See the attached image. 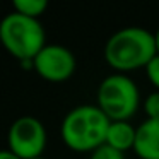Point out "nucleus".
<instances>
[{
	"label": "nucleus",
	"instance_id": "1",
	"mask_svg": "<svg viewBox=\"0 0 159 159\" xmlns=\"http://www.w3.org/2000/svg\"><path fill=\"white\" fill-rule=\"evenodd\" d=\"M156 55V34L139 26L116 31L104 46V58L116 74H127L142 67L145 69Z\"/></svg>",
	"mask_w": 159,
	"mask_h": 159
},
{
	"label": "nucleus",
	"instance_id": "2",
	"mask_svg": "<svg viewBox=\"0 0 159 159\" xmlns=\"http://www.w3.org/2000/svg\"><path fill=\"white\" fill-rule=\"evenodd\" d=\"M111 120L98 104L75 106L62 121V139L75 152H93L106 142Z\"/></svg>",
	"mask_w": 159,
	"mask_h": 159
},
{
	"label": "nucleus",
	"instance_id": "3",
	"mask_svg": "<svg viewBox=\"0 0 159 159\" xmlns=\"http://www.w3.org/2000/svg\"><path fill=\"white\" fill-rule=\"evenodd\" d=\"M0 43L19 63L33 69V60L46 46V36L39 19L12 12L0 21Z\"/></svg>",
	"mask_w": 159,
	"mask_h": 159
},
{
	"label": "nucleus",
	"instance_id": "4",
	"mask_svg": "<svg viewBox=\"0 0 159 159\" xmlns=\"http://www.w3.org/2000/svg\"><path fill=\"white\" fill-rule=\"evenodd\" d=\"M139 89L125 74H111L98 87V106L111 121H128L139 108Z\"/></svg>",
	"mask_w": 159,
	"mask_h": 159
},
{
	"label": "nucleus",
	"instance_id": "5",
	"mask_svg": "<svg viewBox=\"0 0 159 159\" xmlns=\"http://www.w3.org/2000/svg\"><path fill=\"white\" fill-rule=\"evenodd\" d=\"M46 147L45 125L34 116H21L9 128V151L21 159L43 156Z\"/></svg>",
	"mask_w": 159,
	"mask_h": 159
},
{
	"label": "nucleus",
	"instance_id": "6",
	"mask_svg": "<svg viewBox=\"0 0 159 159\" xmlns=\"http://www.w3.org/2000/svg\"><path fill=\"white\" fill-rule=\"evenodd\" d=\"M75 57L62 45H46L33 60V69L48 82H65L75 72Z\"/></svg>",
	"mask_w": 159,
	"mask_h": 159
},
{
	"label": "nucleus",
	"instance_id": "7",
	"mask_svg": "<svg viewBox=\"0 0 159 159\" xmlns=\"http://www.w3.org/2000/svg\"><path fill=\"white\" fill-rule=\"evenodd\" d=\"M134 151L140 159H159V120L147 118L137 128Z\"/></svg>",
	"mask_w": 159,
	"mask_h": 159
},
{
	"label": "nucleus",
	"instance_id": "8",
	"mask_svg": "<svg viewBox=\"0 0 159 159\" xmlns=\"http://www.w3.org/2000/svg\"><path fill=\"white\" fill-rule=\"evenodd\" d=\"M135 139H137V128H134L128 121H111L104 144L125 154V151L134 149Z\"/></svg>",
	"mask_w": 159,
	"mask_h": 159
},
{
	"label": "nucleus",
	"instance_id": "9",
	"mask_svg": "<svg viewBox=\"0 0 159 159\" xmlns=\"http://www.w3.org/2000/svg\"><path fill=\"white\" fill-rule=\"evenodd\" d=\"M12 5H14V12L33 19H39V16H43V12L48 9L46 0H14Z\"/></svg>",
	"mask_w": 159,
	"mask_h": 159
},
{
	"label": "nucleus",
	"instance_id": "10",
	"mask_svg": "<svg viewBox=\"0 0 159 159\" xmlns=\"http://www.w3.org/2000/svg\"><path fill=\"white\" fill-rule=\"evenodd\" d=\"M144 110L149 120H159V91H154L145 98Z\"/></svg>",
	"mask_w": 159,
	"mask_h": 159
},
{
	"label": "nucleus",
	"instance_id": "11",
	"mask_svg": "<svg viewBox=\"0 0 159 159\" xmlns=\"http://www.w3.org/2000/svg\"><path fill=\"white\" fill-rule=\"evenodd\" d=\"M89 159H125V154L113 147H110V145L103 144L101 147H98L96 151L91 152Z\"/></svg>",
	"mask_w": 159,
	"mask_h": 159
},
{
	"label": "nucleus",
	"instance_id": "12",
	"mask_svg": "<svg viewBox=\"0 0 159 159\" xmlns=\"http://www.w3.org/2000/svg\"><path fill=\"white\" fill-rule=\"evenodd\" d=\"M145 74H147V79L156 89L159 91V55H156L151 62L145 67Z\"/></svg>",
	"mask_w": 159,
	"mask_h": 159
},
{
	"label": "nucleus",
	"instance_id": "13",
	"mask_svg": "<svg viewBox=\"0 0 159 159\" xmlns=\"http://www.w3.org/2000/svg\"><path fill=\"white\" fill-rule=\"evenodd\" d=\"M0 159H21V157H17L14 152H11L7 149V151H0Z\"/></svg>",
	"mask_w": 159,
	"mask_h": 159
},
{
	"label": "nucleus",
	"instance_id": "14",
	"mask_svg": "<svg viewBox=\"0 0 159 159\" xmlns=\"http://www.w3.org/2000/svg\"><path fill=\"white\" fill-rule=\"evenodd\" d=\"M156 48H157V55H159V29L156 33Z\"/></svg>",
	"mask_w": 159,
	"mask_h": 159
},
{
	"label": "nucleus",
	"instance_id": "15",
	"mask_svg": "<svg viewBox=\"0 0 159 159\" xmlns=\"http://www.w3.org/2000/svg\"><path fill=\"white\" fill-rule=\"evenodd\" d=\"M34 159H45V157H43V156H39V157H34Z\"/></svg>",
	"mask_w": 159,
	"mask_h": 159
}]
</instances>
